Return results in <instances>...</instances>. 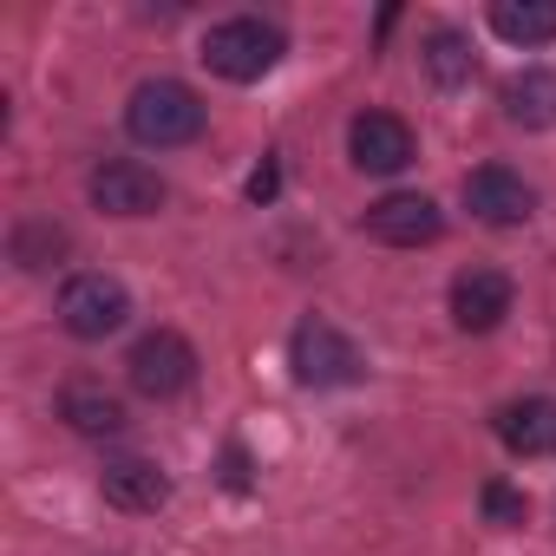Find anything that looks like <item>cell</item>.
I'll list each match as a JSON object with an SVG mask.
<instances>
[{
  "mask_svg": "<svg viewBox=\"0 0 556 556\" xmlns=\"http://www.w3.org/2000/svg\"><path fill=\"white\" fill-rule=\"evenodd\" d=\"M282 53H289L282 27H268V21H255V14L216 21V27L203 34V66H210L216 79H229V86H255V79H268L275 66H282Z\"/></svg>",
  "mask_w": 556,
  "mask_h": 556,
  "instance_id": "1",
  "label": "cell"
},
{
  "mask_svg": "<svg viewBox=\"0 0 556 556\" xmlns=\"http://www.w3.org/2000/svg\"><path fill=\"white\" fill-rule=\"evenodd\" d=\"M203 118L210 112H203V99L184 79H144L131 92V105H125V131L138 144H151V151H177V144L203 138Z\"/></svg>",
  "mask_w": 556,
  "mask_h": 556,
  "instance_id": "2",
  "label": "cell"
},
{
  "mask_svg": "<svg viewBox=\"0 0 556 556\" xmlns=\"http://www.w3.org/2000/svg\"><path fill=\"white\" fill-rule=\"evenodd\" d=\"M125 315H131V295H125L118 275L86 268V275H73V282L60 289V321H66L73 341H105V334L125 328Z\"/></svg>",
  "mask_w": 556,
  "mask_h": 556,
  "instance_id": "3",
  "label": "cell"
},
{
  "mask_svg": "<svg viewBox=\"0 0 556 556\" xmlns=\"http://www.w3.org/2000/svg\"><path fill=\"white\" fill-rule=\"evenodd\" d=\"M289 361H295V380L302 387H354L367 374V354L334 328V321H302L295 341H289Z\"/></svg>",
  "mask_w": 556,
  "mask_h": 556,
  "instance_id": "4",
  "label": "cell"
},
{
  "mask_svg": "<svg viewBox=\"0 0 556 556\" xmlns=\"http://www.w3.org/2000/svg\"><path fill=\"white\" fill-rule=\"evenodd\" d=\"M125 374H131V387H138L144 400H177V393L197 380V348H190L184 334L157 328V334L131 341V354H125Z\"/></svg>",
  "mask_w": 556,
  "mask_h": 556,
  "instance_id": "5",
  "label": "cell"
},
{
  "mask_svg": "<svg viewBox=\"0 0 556 556\" xmlns=\"http://www.w3.org/2000/svg\"><path fill=\"white\" fill-rule=\"evenodd\" d=\"M361 229H367L374 242H387V249H426V242H439L445 216H439L432 197H419V190H393V197L367 203Z\"/></svg>",
  "mask_w": 556,
  "mask_h": 556,
  "instance_id": "6",
  "label": "cell"
},
{
  "mask_svg": "<svg viewBox=\"0 0 556 556\" xmlns=\"http://www.w3.org/2000/svg\"><path fill=\"white\" fill-rule=\"evenodd\" d=\"M86 190H92V203H99L105 216H151V210L164 203V177H157L151 164H138V157H105V164L86 177Z\"/></svg>",
  "mask_w": 556,
  "mask_h": 556,
  "instance_id": "7",
  "label": "cell"
},
{
  "mask_svg": "<svg viewBox=\"0 0 556 556\" xmlns=\"http://www.w3.org/2000/svg\"><path fill=\"white\" fill-rule=\"evenodd\" d=\"M465 210H471L478 223H491V229H510V223H530L536 190H530L517 170H504V164H478V170L465 177Z\"/></svg>",
  "mask_w": 556,
  "mask_h": 556,
  "instance_id": "8",
  "label": "cell"
},
{
  "mask_svg": "<svg viewBox=\"0 0 556 556\" xmlns=\"http://www.w3.org/2000/svg\"><path fill=\"white\" fill-rule=\"evenodd\" d=\"M348 151H354L361 170H374V177H400V170L413 164V125L393 118V112H361V118L348 125Z\"/></svg>",
  "mask_w": 556,
  "mask_h": 556,
  "instance_id": "9",
  "label": "cell"
},
{
  "mask_svg": "<svg viewBox=\"0 0 556 556\" xmlns=\"http://www.w3.org/2000/svg\"><path fill=\"white\" fill-rule=\"evenodd\" d=\"M510 302H517V289H510L504 268H465L458 282H452V321L465 334H491L510 315Z\"/></svg>",
  "mask_w": 556,
  "mask_h": 556,
  "instance_id": "10",
  "label": "cell"
},
{
  "mask_svg": "<svg viewBox=\"0 0 556 556\" xmlns=\"http://www.w3.org/2000/svg\"><path fill=\"white\" fill-rule=\"evenodd\" d=\"M99 491H105V504H118V510H131V517L170 504V478H164L151 458H112V465L99 471Z\"/></svg>",
  "mask_w": 556,
  "mask_h": 556,
  "instance_id": "11",
  "label": "cell"
},
{
  "mask_svg": "<svg viewBox=\"0 0 556 556\" xmlns=\"http://www.w3.org/2000/svg\"><path fill=\"white\" fill-rule=\"evenodd\" d=\"M497 439L517 458H549L556 452V400H510V406H497Z\"/></svg>",
  "mask_w": 556,
  "mask_h": 556,
  "instance_id": "12",
  "label": "cell"
},
{
  "mask_svg": "<svg viewBox=\"0 0 556 556\" xmlns=\"http://www.w3.org/2000/svg\"><path fill=\"white\" fill-rule=\"evenodd\" d=\"M504 118L523 131H549L556 125V73L549 66H523L504 79Z\"/></svg>",
  "mask_w": 556,
  "mask_h": 556,
  "instance_id": "13",
  "label": "cell"
},
{
  "mask_svg": "<svg viewBox=\"0 0 556 556\" xmlns=\"http://www.w3.org/2000/svg\"><path fill=\"white\" fill-rule=\"evenodd\" d=\"M491 34L510 47H549L556 40V0H497Z\"/></svg>",
  "mask_w": 556,
  "mask_h": 556,
  "instance_id": "14",
  "label": "cell"
},
{
  "mask_svg": "<svg viewBox=\"0 0 556 556\" xmlns=\"http://www.w3.org/2000/svg\"><path fill=\"white\" fill-rule=\"evenodd\" d=\"M60 419L86 439H118L125 432V406L105 393V387H66L60 393Z\"/></svg>",
  "mask_w": 556,
  "mask_h": 556,
  "instance_id": "15",
  "label": "cell"
},
{
  "mask_svg": "<svg viewBox=\"0 0 556 556\" xmlns=\"http://www.w3.org/2000/svg\"><path fill=\"white\" fill-rule=\"evenodd\" d=\"M426 73H432V86L458 92V86L478 73V60H471V40H465V34H452V27H439V34L426 40Z\"/></svg>",
  "mask_w": 556,
  "mask_h": 556,
  "instance_id": "16",
  "label": "cell"
},
{
  "mask_svg": "<svg viewBox=\"0 0 556 556\" xmlns=\"http://www.w3.org/2000/svg\"><path fill=\"white\" fill-rule=\"evenodd\" d=\"M60 249H66V229L60 223H21L14 229V262L21 268H47Z\"/></svg>",
  "mask_w": 556,
  "mask_h": 556,
  "instance_id": "17",
  "label": "cell"
},
{
  "mask_svg": "<svg viewBox=\"0 0 556 556\" xmlns=\"http://www.w3.org/2000/svg\"><path fill=\"white\" fill-rule=\"evenodd\" d=\"M478 504H484V517H491L497 530H517V523L530 517V504H523V491H510L504 478H491V484L478 491Z\"/></svg>",
  "mask_w": 556,
  "mask_h": 556,
  "instance_id": "18",
  "label": "cell"
},
{
  "mask_svg": "<svg viewBox=\"0 0 556 556\" xmlns=\"http://www.w3.org/2000/svg\"><path fill=\"white\" fill-rule=\"evenodd\" d=\"M275 190H282V170H275V164H262V170L249 177V197H255V203H268Z\"/></svg>",
  "mask_w": 556,
  "mask_h": 556,
  "instance_id": "19",
  "label": "cell"
}]
</instances>
